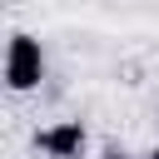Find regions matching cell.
<instances>
[{
	"mask_svg": "<svg viewBox=\"0 0 159 159\" xmlns=\"http://www.w3.org/2000/svg\"><path fill=\"white\" fill-rule=\"evenodd\" d=\"M104 159H124V154H119V149H104Z\"/></svg>",
	"mask_w": 159,
	"mask_h": 159,
	"instance_id": "cell-3",
	"label": "cell"
},
{
	"mask_svg": "<svg viewBox=\"0 0 159 159\" xmlns=\"http://www.w3.org/2000/svg\"><path fill=\"white\" fill-rule=\"evenodd\" d=\"M149 159H159V149H154V154H149Z\"/></svg>",
	"mask_w": 159,
	"mask_h": 159,
	"instance_id": "cell-4",
	"label": "cell"
},
{
	"mask_svg": "<svg viewBox=\"0 0 159 159\" xmlns=\"http://www.w3.org/2000/svg\"><path fill=\"white\" fill-rule=\"evenodd\" d=\"M84 144H89V134H84L80 119H60V124H50V129L35 134V149L50 154V159H80Z\"/></svg>",
	"mask_w": 159,
	"mask_h": 159,
	"instance_id": "cell-2",
	"label": "cell"
},
{
	"mask_svg": "<svg viewBox=\"0 0 159 159\" xmlns=\"http://www.w3.org/2000/svg\"><path fill=\"white\" fill-rule=\"evenodd\" d=\"M40 80H45V50H40V40H35V35H10L5 84H10L15 94H25V89H35Z\"/></svg>",
	"mask_w": 159,
	"mask_h": 159,
	"instance_id": "cell-1",
	"label": "cell"
}]
</instances>
